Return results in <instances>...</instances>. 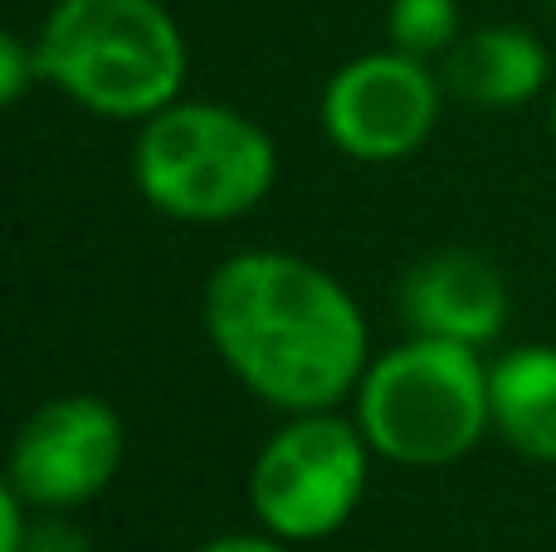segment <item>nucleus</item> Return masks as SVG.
Segmentation results:
<instances>
[{"instance_id": "nucleus-1", "label": "nucleus", "mask_w": 556, "mask_h": 552, "mask_svg": "<svg viewBox=\"0 0 556 552\" xmlns=\"http://www.w3.org/2000/svg\"><path fill=\"white\" fill-rule=\"evenodd\" d=\"M205 333L235 381L288 416L337 411L371 367V333L342 279L283 250L230 254L211 274Z\"/></svg>"}, {"instance_id": "nucleus-2", "label": "nucleus", "mask_w": 556, "mask_h": 552, "mask_svg": "<svg viewBox=\"0 0 556 552\" xmlns=\"http://www.w3.org/2000/svg\"><path fill=\"white\" fill-rule=\"evenodd\" d=\"M35 49L45 84L117 123H147L186 84V39L162 0H54Z\"/></svg>"}, {"instance_id": "nucleus-3", "label": "nucleus", "mask_w": 556, "mask_h": 552, "mask_svg": "<svg viewBox=\"0 0 556 552\" xmlns=\"http://www.w3.org/2000/svg\"><path fill=\"white\" fill-rule=\"evenodd\" d=\"M132 181L142 201L172 221L225 225L274 191L278 147L240 108L176 98L137 133Z\"/></svg>"}, {"instance_id": "nucleus-4", "label": "nucleus", "mask_w": 556, "mask_h": 552, "mask_svg": "<svg viewBox=\"0 0 556 552\" xmlns=\"http://www.w3.org/2000/svg\"><path fill=\"white\" fill-rule=\"evenodd\" d=\"M356 426L381 460L405 469L454 465L493 426L479 348L410 338L371 357L356 387Z\"/></svg>"}, {"instance_id": "nucleus-5", "label": "nucleus", "mask_w": 556, "mask_h": 552, "mask_svg": "<svg viewBox=\"0 0 556 552\" xmlns=\"http://www.w3.org/2000/svg\"><path fill=\"white\" fill-rule=\"evenodd\" d=\"M376 450L337 411L288 416L250 469V509L283 543L327 538L356 514Z\"/></svg>"}, {"instance_id": "nucleus-6", "label": "nucleus", "mask_w": 556, "mask_h": 552, "mask_svg": "<svg viewBox=\"0 0 556 552\" xmlns=\"http://www.w3.org/2000/svg\"><path fill=\"white\" fill-rule=\"evenodd\" d=\"M440 123V78L425 59L376 49L342 64L323 88V133L352 162H401Z\"/></svg>"}, {"instance_id": "nucleus-7", "label": "nucleus", "mask_w": 556, "mask_h": 552, "mask_svg": "<svg viewBox=\"0 0 556 552\" xmlns=\"http://www.w3.org/2000/svg\"><path fill=\"white\" fill-rule=\"evenodd\" d=\"M123 465V416L103 397H54L29 411L10 446L5 485L29 509L64 514L98 499Z\"/></svg>"}, {"instance_id": "nucleus-8", "label": "nucleus", "mask_w": 556, "mask_h": 552, "mask_svg": "<svg viewBox=\"0 0 556 552\" xmlns=\"http://www.w3.org/2000/svg\"><path fill=\"white\" fill-rule=\"evenodd\" d=\"M401 313L410 338L483 348L508 323V279L473 250H434L405 274Z\"/></svg>"}, {"instance_id": "nucleus-9", "label": "nucleus", "mask_w": 556, "mask_h": 552, "mask_svg": "<svg viewBox=\"0 0 556 552\" xmlns=\"http://www.w3.org/2000/svg\"><path fill=\"white\" fill-rule=\"evenodd\" d=\"M547 49L522 25H483L444 54V88L479 108H518L547 88Z\"/></svg>"}, {"instance_id": "nucleus-10", "label": "nucleus", "mask_w": 556, "mask_h": 552, "mask_svg": "<svg viewBox=\"0 0 556 552\" xmlns=\"http://www.w3.org/2000/svg\"><path fill=\"white\" fill-rule=\"evenodd\" d=\"M493 430L518 455L556 465V348L522 342L489 367Z\"/></svg>"}, {"instance_id": "nucleus-11", "label": "nucleus", "mask_w": 556, "mask_h": 552, "mask_svg": "<svg viewBox=\"0 0 556 552\" xmlns=\"http://www.w3.org/2000/svg\"><path fill=\"white\" fill-rule=\"evenodd\" d=\"M386 35L391 49L410 59H444L459 45V0H391L386 10Z\"/></svg>"}, {"instance_id": "nucleus-12", "label": "nucleus", "mask_w": 556, "mask_h": 552, "mask_svg": "<svg viewBox=\"0 0 556 552\" xmlns=\"http://www.w3.org/2000/svg\"><path fill=\"white\" fill-rule=\"evenodd\" d=\"M45 68H39V49L20 35H0V103L15 108L29 93V84H39Z\"/></svg>"}, {"instance_id": "nucleus-13", "label": "nucleus", "mask_w": 556, "mask_h": 552, "mask_svg": "<svg viewBox=\"0 0 556 552\" xmlns=\"http://www.w3.org/2000/svg\"><path fill=\"white\" fill-rule=\"evenodd\" d=\"M25 552H88V538L64 518H39V524H29Z\"/></svg>"}, {"instance_id": "nucleus-14", "label": "nucleus", "mask_w": 556, "mask_h": 552, "mask_svg": "<svg viewBox=\"0 0 556 552\" xmlns=\"http://www.w3.org/2000/svg\"><path fill=\"white\" fill-rule=\"evenodd\" d=\"M29 504L15 494V489H0V552H25V538H29Z\"/></svg>"}, {"instance_id": "nucleus-15", "label": "nucleus", "mask_w": 556, "mask_h": 552, "mask_svg": "<svg viewBox=\"0 0 556 552\" xmlns=\"http://www.w3.org/2000/svg\"><path fill=\"white\" fill-rule=\"evenodd\" d=\"M201 552H288L283 538H250V534H230V538H215Z\"/></svg>"}, {"instance_id": "nucleus-16", "label": "nucleus", "mask_w": 556, "mask_h": 552, "mask_svg": "<svg viewBox=\"0 0 556 552\" xmlns=\"http://www.w3.org/2000/svg\"><path fill=\"white\" fill-rule=\"evenodd\" d=\"M552 133H556V93H552Z\"/></svg>"}]
</instances>
